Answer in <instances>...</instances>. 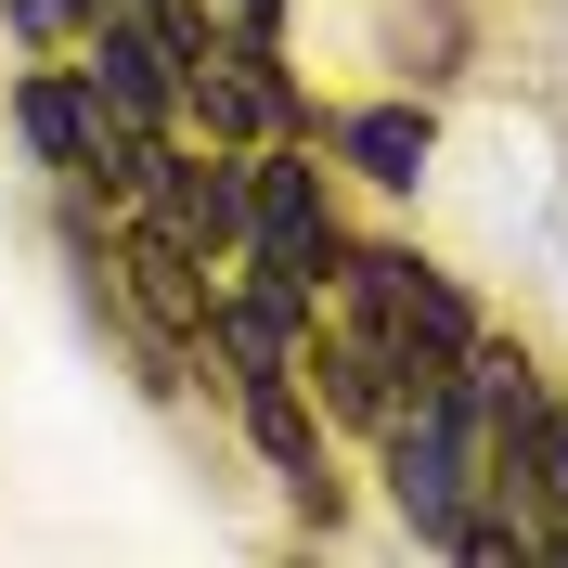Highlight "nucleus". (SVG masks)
<instances>
[{
    "label": "nucleus",
    "instance_id": "obj_1",
    "mask_svg": "<svg viewBox=\"0 0 568 568\" xmlns=\"http://www.w3.org/2000/svg\"><path fill=\"white\" fill-rule=\"evenodd\" d=\"M336 258H349V233H336V194H323L311 142H246V246H233V272L323 311Z\"/></svg>",
    "mask_w": 568,
    "mask_h": 568
},
{
    "label": "nucleus",
    "instance_id": "obj_3",
    "mask_svg": "<svg viewBox=\"0 0 568 568\" xmlns=\"http://www.w3.org/2000/svg\"><path fill=\"white\" fill-rule=\"evenodd\" d=\"M181 116H194L207 142H311L323 130V104L284 78L272 39H220L207 65H194V91H181Z\"/></svg>",
    "mask_w": 568,
    "mask_h": 568
},
{
    "label": "nucleus",
    "instance_id": "obj_8",
    "mask_svg": "<svg viewBox=\"0 0 568 568\" xmlns=\"http://www.w3.org/2000/svg\"><path fill=\"white\" fill-rule=\"evenodd\" d=\"M65 13H78V27H91V13H104V0H65Z\"/></svg>",
    "mask_w": 568,
    "mask_h": 568
},
{
    "label": "nucleus",
    "instance_id": "obj_6",
    "mask_svg": "<svg viewBox=\"0 0 568 568\" xmlns=\"http://www.w3.org/2000/svg\"><path fill=\"white\" fill-rule=\"evenodd\" d=\"M311 142L336 155V169H362L375 194H414L426 155H439V116H426V104H349V116H323Z\"/></svg>",
    "mask_w": 568,
    "mask_h": 568
},
{
    "label": "nucleus",
    "instance_id": "obj_7",
    "mask_svg": "<svg viewBox=\"0 0 568 568\" xmlns=\"http://www.w3.org/2000/svg\"><path fill=\"white\" fill-rule=\"evenodd\" d=\"M220 39H284V0H207Z\"/></svg>",
    "mask_w": 568,
    "mask_h": 568
},
{
    "label": "nucleus",
    "instance_id": "obj_2",
    "mask_svg": "<svg viewBox=\"0 0 568 568\" xmlns=\"http://www.w3.org/2000/svg\"><path fill=\"white\" fill-rule=\"evenodd\" d=\"M388 504H400L414 542H453L465 530V504H478V426H465L453 388H426V400L388 414Z\"/></svg>",
    "mask_w": 568,
    "mask_h": 568
},
{
    "label": "nucleus",
    "instance_id": "obj_4",
    "mask_svg": "<svg viewBox=\"0 0 568 568\" xmlns=\"http://www.w3.org/2000/svg\"><path fill=\"white\" fill-rule=\"evenodd\" d=\"M233 414H246L258 465L297 491V517L323 530V517H336V465H323V426H311V400H297V375H233Z\"/></svg>",
    "mask_w": 568,
    "mask_h": 568
},
{
    "label": "nucleus",
    "instance_id": "obj_5",
    "mask_svg": "<svg viewBox=\"0 0 568 568\" xmlns=\"http://www.w3.org/2000/svg\"><path fill=\"white\" fill-rule=\"evenodd\" d=\"M91 91H104L130 130H181V52L142 27V13H116V0L91 13Z\"/></svg>",
    "mask_w": 568,
    "mask_h": 568
}]
</instances>
